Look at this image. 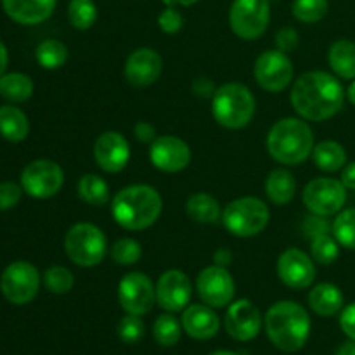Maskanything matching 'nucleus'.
Masks as SVG:
<instances>
[{
    "mask_svg": "<svg viewBox=\"0 0 355 355\" xmlns=\"http://www.w3.org/2000/svg\"><path fill=\"white\" fill-rule=\"evenodd\" d=\"M345 90L336 76L326 71H307L291 89V106L304 120L324 121L343 106Z\"/></svg>",
    "mask_w": 355,
    "mask_h": 355,
    "instance_id": "nucleus-1",
    "label": "nucleus"
},
{
    "mask_svg": "<svg viewBox=\"0 0 355 355\" xmlns=\"http://www.w3.org/2000/svg\"><path fill=\"white\" fill-rule=\"evenodd\" d=\"M163 200L158 191L146 184H134L118 191L111 201L116 224L127 231H144L159 218Z\"/></svg>",
    "mask_w": 355,
    "mask_h": 355,
    "instance_id": "nucleus-2",
    "label": "nucleus"
},
{
    "mask_svg": "<svg viewBox=\"0 0 355 355\" xmlns=\"http://www.w3.org/2000/svg\"><path fill=\"white\" fill-rule=\"evenodd\" d=\"M266 333L272 345L283 352H297L311 335V318L297 302L283 300L274 304L266 314Z\"/></svg>",
    "mask_w": 355,
    "mask_h": 355,
    "instance_id": "nucleus-3",
    "label": "nucleus"
},
{
    "mask_svg": "<svg viewBox=\"0 0 355 355\" xmlns=\"http://www.w3.org/2000/svg\"><path fill=\"white\" fill-rule=\"evenodd\" d=\"M267 149L276 162L283 165H300L314 149V134L307 121L300 118H283L270 128Z\"/></svg>",
    "mask_w": 355,
    "mask_h": 355,
    "instance_id": "nucleus-4",
    "label": "nucleus"
},
{
    "mask_svg": "<svg viewBox=\"0 0 355 355\" xmlns=\"http://www.w3.org/2000/svg\"><path fill=\"white\" fill-rule=\"evenodd\" d=\"M255 97L243 83H225L218 87L211 101L214 118L225 128H243L255 114Z\"/></svg>",
    "mask_w": 355,
    "mask_h": 355,
    "instance_id": "nucleus-5",
    "label": "nucleus"
},
{
    "mask_svg": "<svg viewBox=\"0 0 355 355\" xmlns=\"http://www.w3.org/2000/svg\"><path fill=\"white\" fill-rule=\"evenodd\" d=\"M64 252L68 259L76 266L94 267L103 262L106 257V236L97 225L80 222L66 232Z\"/></svg>",
    "mask_w": 355,
    "mask_h": 355,
    "instance_id": "nucleus-6",
    "label": "nucleus"
},
{
    "mask_svg": "<svg viewBox=\"0 0 355 355\" xmlns=\"http://www.w3.org/2000/svg\"><path fill=\"white\" fill-rule=\"evenodd\" d=\"M269 208L262 200L253 196L231 201L222 211V222L231 234L252 238L260 234L269 224Z\"/></svg>",
    "mask_w": 355,
    "mask_h": 355,
    "instance_id": "nucleus-7",
    "label": "nucleus"
},
{
    "mask_svg": "<svg viewBox=\"0 0 355 355\" xmlns=\"http://www.w3.org/2000/svg\"><path fill=\"white\" fill-rule=\"evenodd\" d=\"M40 288V274L33 263L16 260L6 267L0 277V291L12 305H26L37 297Z\"/></svg>",
    "mask_w": 355,
    "mask_h": 355,
    "instance_id": "nucleus-8",
    "label": "nucleus"
},
{
    "mask_svg": "<svg viewBox=\"0 0 355 355\" xmlns=\"http://www.w3.org/2000/svg\"><path fill=\"white\" fill-rule=\"evenodd\" d=\"M270 21L269 0H234L229 10V24L243 40H257L266 33Z\"/></svg>",
    "mask_w": 355,
    "mask_h": 355,
    "instance_id": "nucleus-9",
    "label": "nucleus"
},
{
    "mask_svg": "<svg viewBox=\"0 0 355 355\" xmlns=\"http://www.w3.org/2000/svg\"><path fill=\"white\" fill-rule=\"evenodd\" d=\"M64 182L62 168L52 159H35L24 166L21 173V187L37 200H47L59 193Z\"/></svg>",
    "mask_w": 355,
    "mask_h": 355,
    "instance_id": "nucleus-10",
    "label": "nucleus"
},
{
    "mask_svg": "<svg viewBox=\"0 0 355 355\" xmlns=\"http://www.w3.org/2000/svg\"><path fill=\"white\" fill-rule=\"evenodd\" d=\"M347 201V187L342 180L319 177L311 180L304 189V205L314 215L329 217L338 214Z\"/></svg>",
    "mask_w": 355,
    "mask_h": 355,
    "instance_id": "nucleus-11",
    "label": "nucleus"
},
{
    "mask_svg": "<svg viewBox=\"0 0 355 355\" xmlns=\"http://www.w3.org/2000/svg\"><path fill=\"white\" fill-rule=\"evenodd\" d=\"M255 80L267 92H281L286 89L293 80V62L288 58L286 52L274 49L266 51L257 58Z\"/></svg>",
    "mask_w": 355,
    "mask_h": 355,
    "instance_id": "nucleus-12",
    "label": "nucleus"
},
{
    "mask_svg": "<svg viewBox=\"0 0 355 355\" xmlns=\"http://www.w3.org/2000/svg\"><path fill=\"white\" fill-rule=\"evenodd\" d=\"M118 300L127 314L144 315L155 305L156 286L146 274L130 272L118 284Z\"/></svg>",
    "mask_w": 355,
    "mask_h": 355,
    "instance_id": "nucleus-13",
    "label": "nucleus"
},
{
    "mask_svg": "<svg viewBox=\"0 0 355 355\" xmlns=\"http://www.w3.org/2000/svg\"><path fill=\"white\" fill-rule=\"evenodd\" d=\"M196 288L200 298L214 309L225 307L232 302L236 293V284L225 267L210 266L198 274Z\"/></svg>",
    "mask_w": 355,
    "mask_h": 355,
    "instance_id": "nucleus-14",
    "label": "nucleus"
},
{
    "mask_svg": "<svg viewBox=\"0 0 355 355\" xmlns=\"http://www.w3.org/2000/svg\"><path fill=\"white\" fill-rule=\"evenodd\" d=\"M193 284L187 274L179 269H170L159 276L156 284V302L166 312H179L189 305Z\"/></svg>",
    "mask_w": 355,
    "mask_h": 355,
    "instance_id": "nucleus-15",
    "label": "nucleus"
},
{
    "mask_svg": "<svg viewBox=\"0 0 355 355\" xmlns=\"http://www.w3.org/2000/svg\"><path fill=\"white\" fill-rule=\"evenodd\" d=\"M149 159L162 172L177 173L189 165L191 149L175 135H162L151 142Z\"/></svg>",
    "mask_w": 355,
    "mask_h": 355,
    "instance_id": "nucleus-16",
    "label": "nucleus"
},
{
    "mask_svg": "<svg viewBox=\"0 0 355 355\" xmlns=\"http://www.w3.org/2000/svg\"><path fill=\"white\" fill-rule=\"evenodd\" d=\"M277 274L291 290H305L315 279L314 260L302 250L290 248L277 260Z\"/></svg>",
    "mask_w": 355,
    "mask_h": 355,
    "instance_id": "nucleus-17",
    "label": "nucleus"
},
{
    "mask_svg": "<svg viewBox=\"0 0 355 355\" xmlns=\"http://www.w3.org/2000/svg\"><path fill=\"white\" fill-rule=\"evenodd\" d=\"M94 158L104 172L118 173L127 166L130 159V146L120 132H104L96 139Z\"/></svg>",
    "mask_w": 355,
    "mask_h": 355,
    "instance_id": "nucleus-18",
    "label": "nucleus"
},
{
    "mask_svg": "<svg viewBox=\"0 0 355 355\" xmlns=\"http://www.w3.org/2000/svg\"><path fill=\"white\" fill-rule=\"evenodd\" d=\"M225 331L238 342H250L257 338L262 329V315L250 300H238L225 314Z\"/></svg>",
    "mask_w": 355,
    "mask_h": 355,
    "instance_id": "nucleus-19",
    "label": "nucleus"
},
{
    "mask_svg": "<svg viewBox=\"0 0 355 355\" xmlns=\"http://www.w3.org/2000/svg\"><path fill=\"white\" fill-rule=\"evenodd\" d=\"M163 69L162 55L148 47L137 49L125 62V78L134 87H148L159 78Z\"/></svg>",
    "mask_w": 355,
    "mask_h": 355,
    "instance_id": "nucleus-20",
    "label": "nucleus"
},
{
    "mask_svg": "<svg viewBox=\"0 0 355 355\" xmlns=\"http://www.w3.org/2000/svg\"><path fill=\"white\" fill-rule=\"evenodd\" d=\"M58 0H2L7 16L19 24H38L52 16Z\"/></svg>",
    "mask_w": 355,
    "mask_h": 355,
    "instance_id": "nucleus-21",
    "label": "nucleus"
},
{
    "mask_svg": "<svg viewBox=\"0 0 355 355\" xmlns=\"http://www.w3.org/2000/svg\"><path fill=\"white\" fill-rule=\"evenodd\" d=\"M182 328L191 338L210 340L218 333L220 321L210 305H189L182 314Z\"/></svg>",
    "mask_w": 355,
    "mask_h": 355,
    "instance_id": "nucleus-22",
    "label": "nucleus"
},
{
    "mask_svg": "<svg viewBox=\"0 0 355 355\" xmlns=\"http://www.w3.org/2000/svg\"><path fill=\"white\" fill-rule=\"evenodd\" d=\"M343 293L336 284L321 283L309 293V305L321 318H331L343 309Z\"/></svg>",
    "mask_w": 355,
    "mask_h": 355,
    "instance_id": "nucleus-23",
    "label": "nucleus"
},
{
    "mask_svg": "<svg viewBox=\"0 0 355 355\" xmlns=\"http://www.w3.org/2000/svg\"><path fill=\"white\" fill-rule=\"evenodd\" d=\"M328 62L336 76L343 80H355V42L336 40L329 47Z\"/></svg>",
    "mask_w": 355,
    "mask_h": 355,
    "instance_id": "nucleus-24",
    "label": "nucleus"
},
{
    "mask_svg": "<svg viewBox=\"0 0 355 355\" xmlns=\"http://www.w3.org/2000/svg\"><path fill=\"white\" fill-rule=\"evenodd\" d=\"M30 134L28 116L16 106L0 107V135L9 142H21Z\"/></svg>",
    "mask_w": 355,
    "mask_h": 355,
    "instance_id": "nucleus-25",
    "label": "nucleus"
},
{
    "mask_svg": "<svg viewBox=\"0 0 355 355\" xmlns=\"http://www.w3.org/2000/svg\"><path fill=\"white\" fill-rule=\"evenodd\" d=\"M295 191H297V182L288 170L276 168L267 177L266 193L274 205L283 207V205L290 203L295 196Z\"/></svg>",
    "mask_w": 355,
    "mask_h": 355,
    "instance_id": "nucleus-26",
    "label": "nucleus"
},
{
    "mask_svg": "<svg viewBox=\"0 0 355 355\" xmlns=\"http://www.w3.org/2000/svg\"><path fill=\"white\" fill-rule=\"evenodd\" d=\"M312 159L322 172H338L347 163V151L340 142L322 141L312 149Z\"/></svg>",
    "mask_w": 355,
    "mask_h": 355,
    "instance_id": "nucleus-27",
    "label": "nucleus"
},
{
    "mask_svg": "<svg viewBox=\"0 0 355 355\" xmlns=\"http://www.w3.org/2000/svg\"><path fill=\"white\" fill-rule=\"evenodd\" d=\"M187 217L200 224H215L222 217L220 205L207 193H196L186 203Z\"/></svg>",
    "mask_w": 355,
    "mask_h": 355,
    "instance_id": "nucleus-28",
    "label": "nucleus"
},
{
    "mask_svg": "<svg viewBox=\"0 0 355 355\" xmlns=\"http://www.w3.org/2000/svg\"><path fill=\"white\" fill-rule=\"evenodd\" d=\"M33 82L24 73H7L0 76V96L10 103H24L33 96Z\"/></svg>",
    "mask_w": 355,
    "mask_h": 355,
    "instance_id": "nucleus-29",
    "label": "nucleus"
},
{
    "mask_svg": "<svg viewBox=\"0 0 355 355\" xmlns=\"http://www.w3.org/2000/svg\"><path fill=\"white\" fill-rule=\"evenodd\" d=\"M78 196L92 207H103L110 201V186L96 173H87L78 180Z\"/></svg>",
    "mask_w": 355,
    "mask_h": 355,
    "instance_id": "nucleus-30",
    "label": "nucleus"
},
{
    "mask_svg": "<svg viewBox=\"0 0 355 355\" xmlns=\"http://www.w3.org/2000/svg\"><path fill=\"white\" fill-rule=\"evenodd\" d=\"M35 58H37L38 64L42 68L58 69L68 61V47L61 40L47 38V40L38 44L37 51H35Z\"/></svg>",
    "mask_w": 355,
    "mask_h": 355,
    "instance_id": "nucleus-31",
    "label": "nucleus"
},
{
    "mask_svg": "<svg viewBox=\"0 0 355 355\" xmlns=\"http://www.w3.org/2000/svg\"><path fill=\"white\" fill-rule=\"evenodd\" d=\"M333 236L340 246L347 250H355V208H347L340 211L331 225Z\"/></svg>",
    "mask_w": 355,
    "mask_h": 355,
    "instance_id": "nucleus-32",
    "label": "nucleus"
},
{
    "mask_svg": "<svg viewBox=\"0 0 355 355\" xmlns=\"http://www.w3.org/2000/svg\"><path fill=\"white\" fill-rule=\"evenodd\" d=\"M69 23L76 30H89L97 19V7L94 0H71L68 7Z\"/></svg>",
    "mask_w": 355,
    "mask_h": 355,
    "instance_id": "nucleus-33",
    "label": "nucleus"
},
{
    "mask_svg": "<svg viewBox=\"0 0 355 355\" xmlns=\"http://www.w3.org/2000/svg\"><path fill=\"white\" fill-rule=\"evenodd\" d=\"M153 336L162 347H173L180 340V324L172 314H162L153 326Z\"/></svg>",
    "mask_w": 355,
    "mask_h": 355,
    "instance_id": "nucleus-34",
    "label": "nucleus"
},
{
    "mask_svg": "<svg viewBox=\"0 0 355 355\" xmlns=\"http://www.w3.org/2000/svg\"><path fill=\"white\" fill-rule=\"evenodd\" d=\"M311 255L312 260L322 266H329L335 262L340 255V243L336 241L335 236L321 234L318 238L311 239Z\"/></svg>",
    "mask_w": 355,
    "mask_h": 355,
    "instance_id": "nucleus-35",
    "label": "nucleus"
},
{
    "mask_svg": "<svg viewBox=\"0 0 355 355\" xmlns=\"http://www.w3.org/2000/svg\"><path fill=\"white\" fill-rule=\"evenodd\" d=\"M328 0H295L293 7H291L293 16L302 23L309 24L321 21L328 14Z\"/></svg>",
    "mask_w": 355,
    "mask_h": 355,
    "instance_id": "nucleus-36",
    "label": "nucleus"
},
{
    "mask_svg": "<svg viewBox=\"0 0 355 355\" xmlns=\"http://www.w3.org/2000/svg\"><path fill=\"white\" fill-rule=\"evenodd\" d=\"M73 283H75V279H73L71 270H68L66 267L54 266V267H49V269L44 272V284L51 293H55V295L68 293V291L73 288Z\"/></svg>",
    "mask_w": 355,
    "mask_h": 355,
    "instance_id": "nucleus-37",
    "label": "nucleus"
},
{
    "mask_svg": "<svg viewBox=\"0 0 355 355\" xmlns=\"http://www.w3.org/2000/svg\"><path fill=\"white\" fill-rule=\"evenodd\" d=\"M142 255V248L139 241L132 238L118 239L113 246H111V259L118 263V266H132V263L139 262Z\"/></svg>",
    "mask_w": 355,
    "mask_h": 355,
    "instance_id": "nucleus-38",
    "label": "nucleus"
},
{
    "mask_svg": "<svg viewBox=\"0 0 355 355\" xmlns=\"http://www.w3.org/2000/svg\"><path fill=\"white\" fill-rule=\"evenodd\" d=\"M144 333H146V328L141 315L128 314L125 315V318L120 321V324H118V336H120L121 342L125 343L141 342Z\"/></svg>",
    "mask_w": 355,
    "mask_h": 355,
    "instance_id": "nucleus-39",
    "label": "nucleus"
},
{
    "mask_svg": "<svg viewBox=\"0 0 355 355\" xmlns=\"http://www.w3.org/2000/svg\"><path fill=\"white\" fill-rule=\"evenodd\" d=\"M158 26L163 33H177V31L182 30L184 26L182 14H180L175 7H166V9L158 16Z\"/></svg>",
    "mask_w": 355,
    "mask_h": 355,
    "instance_id": "nucleus-40",
    "label": "nucleus"
},
{
    "mask_svg": "<svg viewBox=\"0 0 355 355\" xmlns=\"http://www.w3.org/2000/svg\"><path fill=\"white\" fill-rule=\"evenodd\" d=\"M23 194V187L14 182H0V211L16 207Z\"/></svg>",
    "mask_w": 355,
    "mask_h": 355,
    "instance_id": "nucleus-41",
    "label": "nucleus"
},
{
    "mask_svg": "<svg viewBox=\"0 0 355 355\" xmlns=\"http://www.w3.org/2000/svg\"><path fill=\"white\" fill-rule=\"evenodd\" d=\"M329 224L328 220H326L324 217H321V215H314L312 214L311 217L305 218L304 222V232L307 238L314 239L318 238V236L321 234H329Z\"/></svg>",
    "mask_w": 355,
    "mask_h": 355,
    "instance_id": "nucleus-42",
    "label": "nucleus"
},
{
    "mask_svg": "<svg viewBox=\"0 0 355 355\" xmlns=\"http://www.w3.org/2000/svg\"><path fill=\"white\" fill-rule=\"evenodd\" d=\"M340 328L350 340H355V302L347 305L340 314Z\"/></svg>",
    "mask_w": 355,
    "mask_h": 355,
    "instance_id": "nucleus-43",
    "label": "nucleus"
},
{
    "mask_svg": "<svg viewBox=\"0 0 355 355\" xmlns=\"http://www.w3.org/2000/svg\"><path fill=\"white\" fill-rule=\"evenodd\" d=\"M276 44H277V49H279V51H283V52L291 51V49L297 47L298 33L293 30V28H283V30L277 33Z\"/></svg>",
    "mask_w": 355,
    "mask_h": 355,
    "instance_id": "nucleus-44",
    "label": "nucleus"
},
{
    "mask_svg": "<svg viewBox=\"0 0 355 355\" xmlns=\"http://www.w3.org/2000/svg\"><path fill=\"white\" fill-rule=\"evenodd\" d=\"M215 90L217 89H215L214 80L207 78V76H200L193 82V92L198 97H214Z\"/></svg>",
    "mask_w": 355,
    "mask_h": 355,
    "instance_id": "nucleus-45",
    "label": "nucleus"
},
{
    "mask_svg": "<svg viewBox=\"0 0 355 355\" xmlns=\"http://www.w3.org/2000/svg\"><path fill=\"white\" fill-rule=\"evenodd\" d=\"M135 137L139 139L141 142H153L156 139V130L151 123L148 121H139L134 128Z\"/></svg>",
    "mask_w": 355,
    "mask_h": 355,
    "instance_id": "nucleus-46",
    "label": "nucleus"
},
{
    "mask_svg": "<svg viewBox=\"0 0 355 355\" xmlns=\"http://www.w3.org/2000/svg\"><path fill=\"white\" fill-rule=\"evenodd\" d=\"M342 184L347 187V189L355 191V162L343 166Z\"/></svg>",
    "mask_w": 355,
    "mask_h": 355,
    "instance_id": "nucleus-47",
    "label": "nucleus"
},
{
    "mask_svg": "<svg viewBox=\"0 0 355 355\" xmlns=\"http://www.w3.org/2000/svg\"><path fill=\"white\" fill-rule=\"evenodd\" d=\"M214 260H215V266H220V267H225V269H227V266L231 263V260H232V253L229 252V250L220 248L215 252Z\"/></svg>",
    "mask_w": 355,
    "mask_h": 355,
    "instance_id": "nucleus-48",
    "label": "nucleus"
},
{
    "mask_svg": "<svg viewBox=\"0 0 355 355\" xmlns=\"http://www.w3.org/2000/svg\"><path fill=\"white\" fill-rule=\"evenodd\" d=\"M7 62H9V54H7V47L3 45V42L0 40V76L6 73Z\"/></svg>",
    "mask_w": 355,
    "mask_h": 355,
    "instance_id": "nucleus-49",
    "label": "nucleus"
},
{
    "mask_svg": "<svg viewBox=\"0 0 355 355\" xmlns=\"http://www.w3.org/2000/svg\"><path fill=\"white\" fill-rule=\"evenodd\" d=\"M198 2H200V0H163V3H165L166 7H189Z\"/></svg>",
    "mask_w": 355,
    "mask_h": 355,
    "instance_id": "nucleus-50",
    "label": "nucleus"
},
{
    "mask_svg": "<svg viewBox=\"0 0 355 355\" xmlns=\"http://www.w3.org/2000/svg\"><path fill=\"white\" fill-rule=\"evenodd\" d=\"M335 355H355V340L343 343V345L336 350Z\"/></svg>",
    "mask_w": 355,
    "mask_h": 355,
    "instance_id": "nucleus-51",
    "label": "nucleus"
},
{
    "mask_svg": "<svg viewBox=\"0 0 355 355\" xmlns=\"http://www.w3.org/2000/svg\"><path fill=\"white\" fill-rule=\"evenodd\" d=\"M347 99L350 101V104H352V106H355V80L350 83L349 89H347Z\"/></svg>",
    "mask_w": 355,
    "mask_h": 355,
    "instance_id": "nucleus-52",
    "label": "nucleus"
},
{
    "mask_svg": "<svg viewBox=\"0 0 355 355\" xmlns=\"http://www.w3.org/2000/svg\"><path fill=\"white\" fill-rule=\"evenodd\" d=\"M210 355H239V354L229 352V350H217V352H214V354H210Z\"/></svg>",
    "mask_w": 355,
    "mask_h": 355,
    "instance_id": "nucleus-53",
    "label": "nucleus"
}]
</instances>
